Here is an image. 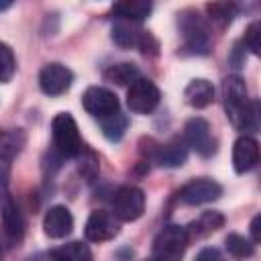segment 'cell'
<instances>
[{"mask_svg":"<svg viewBox=\"0 0 261 261\" xmlns=\"http://www.w3.org/2000/svg\"><path fill=\"white\" fill-rule=\"evenodd\" d=\"M145 261H157V259H145Z\"/></svg>","mask_w":261,"mask_h":261,"instance_id":"cell-32","label":"cell"},{"mask_svg":"<svg viewBox=\"0 0 261 261\" xmlns=\"http://www.w3.org/2000/svg\"><path fill=\"white\" fill-rule=\"evenodd\" d=\"M243 45L253 53V55H261V22H251L245 31L243 37Z\"/></svg>","mask_w":261,"mask_h":261,"instance_id":"cell-27","label":"cell"},{"mask_svg":"<svg viewBox=\"0 0 261 261\" xmlns=\"http://www.w3.org/2000/svg\"><path fill=\"white\" fill-rule=\"evenodd\" d=\"M184 98H186V102H188L192 108H206V106H210L212 100H214V88H212V84H210L208 80L196 77V80H192V82L186 86Z\"/></svg>","mask_w":261,"mask_h":261,"instance_id":"cell-19","label":"cell"},{"mask_svg":"<svg viewBox=\"0 0 261 261\" xmlns=\"http://www.w3.org/2000/svg\"><path fill=\"white\" fill-rule=\"evenodd\" d=\"M51 137H53V147L61 157H77L84 151L77 122L69 112H59L53 116Z\"/></svg>","mask_w":261,"mask_h":261,"instance_id":"cell-2","label":"cell"},{"mask_svg":"<svg viewBox=\"0 0 261 261\" xmlns=\"http://www.w3.org/2000/svg\"><path fill=\"white\" fill-rule=\"evenodd\" d=\"M27 143V135L20 128H8L0 133V157L4 161H12Z\"/></svg>","mask_w":261,"mask_h":261,"instance_id":"cell-21","label":"cell"},{"mask_svg":"<svg viewBox=\"0 0 261 261\" xmlns=\"http://www.w3.org/2000/svg\"><path fill=\"white\" fill-rule=\"evenodd\" d=\"M188 232L181 224H165L153 239V259L157 261H181L188 249Z\"/></svg>","mask_w":261,"mask_h":261,"instance_id":"cell-3","label":"cell"},{"mask_svg":"<svg viewBox=\"0 0 261 261\" xmlns=\"http://www.w3.org/2000/svg\"><path fill=\"white\" fill-rule=\"evenodd\" d=\"M224 249H226L232 257L245 259V257H251V255H253L255 245H253V241H249V239H245V237H241V234H237V232H230V234L224 239Z\"/></svg>","mask_w":261,"mask_h":261,"instance_id":"cell-24","label":"cell"},{"mask_svg":"<svg viewBox=\"0 0 261 261\" xmlns=\"http://www.w3.org/2000/svg\"><path fill=\"white\" fill-rule=\"evenodd\" d=\"M179 29L186 41V47L192 53L206 55L210 51V33L206 22L192 10H186L179 14Z\"/></svg>","mask_w":261,"mask_h":261,"instance_id":"cell-7","label":"cell"},{"mask_svg":"<svg viewBox=\"0 0 261 261\" xmlns=\"http://www.w3.org/2000/svg\"><path fill=\"white\" fill-rule=\"evenodd\" d=\"M49 255L53 261H94L92 249L82 241L65 243V245L49 251Z\"/></svg>","mask_w":261,"mask_h":261,"instance_id":"cell-20","label":"cell"},{"mask_svg":"<svg viewBox=\"0 0 261 261\" xmlns=\"http://www.w3.org/2000/svg\"><path fill=\"white\" fill-rule=\"evenodd\" d=\"M222 102L234 128L251 133L259 128V102L247 98V86L241 75L234 73L222 80Z\"/></svg>","mask_w":261,"mask_h":261,"instance_id":"cell-1","label":"cell"},{"mask_svg":"<svg viewBox=\"0 0 261 261\" xmlns=\"http://www.w3.org/2000/svg\"><path fill=\"white\" fill-rule=\"evenodd\" d=\"M161 100V92L157 88V84L149 77H137L126 92V106L130 112L135 114H149L157 108Z\"/></svg>","mask_w":261,"mask_h":261,"instance_id":"cell-6","label":"cell"},{"mask_svg":"<svg viewBox=\"0 0 261 261\" xmlns=\"http://www.w3.org/2000/svg\"><path fill=\"white\" fill-rule=\"evenodd\" d=\"M145 212V194L137 186H120L112 196V214L120 222H135Z\"/></svg>","mask_w":261,"mask_h":261,"instance_id":"cell-5","label":"cell"},{"mask_svg":"<svg viewBox=\"0 0 261 261\" xmlns=\"http://www.w3.org/2000/svg\"><path fill=\"white\" fill-rule=\"evenodd\" d=\"M43 230L49 239H63L73 230V216L65 206H51L43 216Z\"/></svg>","mask_w":261,"mask_h":261,"instance_id":"cell-15","label":"cell"},{"mask_svg":"<svg viewBox=\"0 0 261 261\" xmlns=\"http://www.w3.org/2000/svg\"><path fill=\"white\" fill-rule=\"evenodd\" d=\"M12 4L10 2H0V10H6V8H10Z\"/></svg>","mask_w":261,"mask_h":261,"instance_id":"cell-31","label":"cell"},{"mask_svg":"<svg viewBox=\"0 0 261 261\" xmlns=\"http://www.w3.org/2000/svg\"><path fill=\"white\" fill-rule=\"evenodd\" d=\"M259 163V143L251 135H241L232 145V167L237 173H247Z\"/></svg>","mask_w":261,"mask_h":261,"instance_id":"cell-13","label":"cell"},{"mask_svg":"<svg viewBox=\"0 0 261 261\" xmlns=\"http://www.w3.org/2000/svg\"><path fill=\"white\" fill-rule=\"evenodd\" d=\"M206 10L210 12L212 20L220 24H228L237 14V6L230 2H212V4H206Z\"/></svg>","mask_w":261,"mask_h":261,"instance_id":"cell-26","label":"cell"},{"mask_svg":"<svg viewBox=\"0 0 261 261\" xmlns=\"http://www.w3.org/2000/svg\"><path fill=\"white\" fill-rule=\"evenodd\" d=\"M14 71H16V57L10 49V45L0 41V84L10 82Z\"/></svg>","mask_w":261,"mask_h":261,"instance_id":"cell-25","label":"cell"},{"mask_svg":"<svg viewBox=\"0 0 261 261\" xmlns=\"http://www.w3.org/2000/svg\"><path fill=\"white\" fill-rule=\"evenodd\" d=\"M251 239H253V245L261 241V214H255L251 220Z\"/></svg>","mask_w":261,"mask_h":261,"instance_id":"cell-30","label":"cell"},{"mask_svg":"<svg viewBox=\"0 0 261 261\" xmlns=\"http://www.w3.org/2000/svg\"><path fill=\"white\" fill-rule=\"evenodd\" d=\"M196 261H222V257H220V251H218V249L206 247V249H202V251L196 255Z\"/></svg>","mask_w":261,"mask_h":261,"instance_id":"cell-29","label":"cell"},{"mask_svg":"<svg viewBox=\"0 0 261 261\" xmlns=\"http://www.w3.org/2000/svg\"><path fill=\"white\" fill-rule=\"evenodd\" d=\"M126 126H128V118H126L122 112L110 114V116H106V118H100L102 135H104L108 141H112V143H116V141H120V139L124 137Z\"/></svg>","mask_w":261,"mask_h":261,"instance_id":"cell-23","label":"cell"},{"mask_svg":"<svg viewBox=\"0 0 261 261\" xmlns=\"http://www.w3.org/2000/svg\"><path fill=\"white\" fill-rule=\"evenodd\" d=\"M188 149H194L202 157H212L216 153V139L212 137L210 122L202 116H194L184 126V137Z\"/></svg>","mask_w":261,"mask_h":261,"instance_id":"cell-8","label":"cell"},{"mask_svg":"<svg viewBox=\"0 0 261 261\" xmlns=\"http://www.w3.org/2000/svg\"><path fill=\"white\" fill-rule=\"evenodd\" d=\"M137 77H139V69L135 63H128V61L114 63L104 69V80H108L116 86H130Z\"/></svg>","mask_w":261,"mask_h":261,"instance_id":"cell-22","label":"cell"},{"mask_svg":"<svg viewBox=\"0 0 261 261\" xmlns=\"http://www.w3.org/2000/svg\"><path fill=\"white\" fill-rule=\"evenodd\" d=\"M86 239L92 243H104L118 234V220L112 212L94 210L86 220Z\"/></svg>","mask_w":261,"mask_h":261,"instance_id":"cell-12","label":"cell"},{"mask_svg":"<svg viewBox=\"0 0 261 261\" xmlns=\"http://www.w3.org/2000/svg\"><path fill=\"white\" fill-rule=\"evenodd\" d=\"M0 214H2V226H4L6 237L10 241H20V237L24 232V222H22V214H20L16 202L12 200V196L8 192H4L0 198Z\"/></svg>","mask_w":261,"mask_h":261,"instance_id":"cell-16","label":"cell"},{"mask_svg":"<svg viewBox=\"0 0 261 261\" xmlns=\"http://www.w3.org/2000/svg\"><path fill=\"white\" fill-rule=\"evenodd\" d=\"M222 226H224V216L218 210H206L190 226H186V232H188V239H204Z\"/></svg>","mask_w":261,"mask_h":261,"instance_id":"cell-17","label":"cell"},{"mask_svg":"<svg viewBox=\"0 0 261 261\" xmlns=\"http://www.w3.org/2000/svg\"><path fill=\"white\" fill-rule=\"evenodd\" d=\"M98 157L92 153V151H88V157L84 159L82 157V161H80V173L88 179V181H92V177L98 173Z\"/></svg>","mask_w":261,"mask_h":261,"instance_id":"cell-28","label":"cell"},{"mask_svg":"<svg viewBox=\"0 0 261 261\" xmlns=\"http://www.w3.org/2000/svg\"><path fill=\"white\" fill-rule=\"evenodd\" d=\"M151 10H153V4L149 0H124L112 6V14L118 20H128V22L145 20L151 14Z\"/></svg>","mask_w":261,"mask_h":261,"instance_id":"cell-18","label":"cell"},{"mask_svg":"<svg viewBox=\"0 0 261 261\" xmlns=\"http://www.w3.org/2000/svg\"><path fill=\"white\" fill-rule=\"evenodd\" d=\"M220 196H222V186L210 177H196L188 181L177 194V198L188 206L208 204V202L218 200Z\"/></svg>","mask_w":261,"mask_h":261,"instance_id":"cell-11","label":"cell"},{"mask_svg":"<svg viewBox=\"0 0 261 261\" xmlns=\"http://www.w3.org/2000/svg\"><path fill=\"white\" fill-rule=\"evenodd\" d=\"M82 106L86 108L88 114H92L96 118H106V116L118 112L120 102H118V98L112 90L102 88V86H92L84 92Z\"/></svg>","mask_w":261,"mask_h":261,"instance_id":"cell-10","label":"cell"},{"mask_svg":"<svg viewBox=\"0 0 261 261\" xmlns=\"http://www.w3.org/2000/svg\"><path fill=\"white\" fill-rule=\"evenodd\" d=\"M188 151L190 149H188L186 141L179 139V137H175V139H171L165 145H155L151 149V157L161 167H179V165L186 163Z\"/></svg>","mask_w":261,"mask_h":261,"instance_id":"cell-14","label":"cell"},{"mask_svg":"<svg viewBox=\"0 0 261 261\" xmlns=\"http://www.w3.org/2000/svg\"><path fill=\"white\" fill-rule=\"evenodd\" d=\"M112 41L122 49L137 47V49H141L143 55H157V51H159L157 39L149 31H143L141 27H137V22H128V20H116L114 22Z\"/></svg>","mask_w":261,"mask_h":261,"instance_id":"cell-4","label":"cell"},{"mask_svg":"<svg viewBox=\"0 0 261 261\" xmlns=\"http://www.w3.org/2000/svg\"><path fill=\"white\" fill-rule=\"evenodd\" d=\"M73 84V73L63 63H47L39 71V88L47 96H61L65 94Z\"/></svg>","mask_w":261,"mask_h":261,"instance_id":"cell-9","label":"cell"}]
</instances>
